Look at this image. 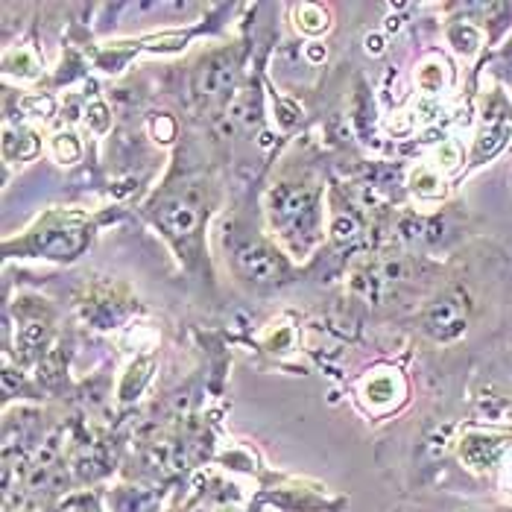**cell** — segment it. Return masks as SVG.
Listing matches in <instances>:
<instances>
[{"instance_id":"cell-23","label":"cell","mask_w":512,"mask_h":512,"mask_svg":"<svg viewBox=\"0 0 512 512\" xmlns=\"http://www.w3.org/2000/svg\"><path fill=\"white\" fill-rule=\"evenodd\" d=\"M293 343H296V334H293L290 325H281L276 331H270V337H267V346H270L273 352H290Z\"/></svg>"},{"instance_id":"cell-26","label":"cell","mask_w":512,"mask_h":512,"mask_svg":"<svg viewBox=\"0 0 512 512\" xmlns=\"http://www.w3.org/2000/svg\"><path fill=\"white\" fill-rule=\"evenodd\" d=\"M156 135H161V141H170V138H173V120L158 118L156 120Z\"/></svg>"},{"instance_id":"cell-8","label":"cell","mask_w":512,"mask_h":512,"mask_svg":"<svg viewBox=\"0 0 512 512\" xmlns=\"http://www.w3.org/2000/svg\"><path fill=\"white\" fill-rule=\"evenodd\" d=\"M237 267H240L243 276L252 278V281H261V284L281 281L284 273H287L281 255L267 249L264 243H246L243 249H237Z\"/></svg>"},{"instance_id":"cell-25","label":"cell","mask_w":512,"mask_h":512,"mask_svg":"<svg viewBox=\"0 0 512 512\" xmlns=\"http://www.w3.org/2000/svg\"><path fill=\"white\" fill-rule=\"evenodd\" d=\"M62 512H100L97 510V504H94V498H88V495H77V498H71Z\"/></svg>"},{"instance_id":"cell-9","label":"cell","mask_w":512,"mask_h":512,"mask_svg":"<svg viewBox=\"0 0 512 512\" xmlns=\"http://www.w3.org/2000/svg\"><path fill=\"white\" fill-rule=\"evenodd\" d=\"M510 126L507 123H486L477 138H474V150H472V161L474 164H483L489 158H495L510 141Z\"/></svg>"},{"instance_id":"cell-13","label":"cell","mask_w":512,"mask_h":512,"mask_svg":"<svg viewBox=\"0 0 512 512\" xmlns=\"http://www.w3.org/2000/svg\"><path fill=\"white\" fill-rule=\"evenodd\" d=\"M445 39H448V44H451L457 53L474 56V53L480 50V44H483V33H480V27L472 24V21H457V24L448 27Z\"/></svg>"},{"instance_id":"cell-7","label":"cell","mask_w":512,"mask_h":512,"mask_svg":"<svg viewBox=\"0 0 512 512\" xmlns=\"http://www.w3.org/2000/svg\"><path fill=\"white\" fill-rule=\"evenodd\" d=\"M404 390H407L404 378L395 369H387V366L372 369L363 378V384H360V395H363V401L372 410H390V407H395L404 398Z\"/></svg>"},{"instance_id":"cell-21","label":"cell","mask_w":512,"mask_h":512,"mask_svg":"<svg viewBox=\"0 0 512 512\" xmlns=\"http://www.w3.org/2000/svg\"><path fill=\"white\" fill-rule=\"evenodd\" d=\"M21 112L30 118H47V115H53V100L47 94H27L21 100Z\"/></svg>"},{"instance_id":"cell-2","label":"cell","mask_w":512,"mask_h":512,"mask_svg":"<svg viewBox=\"0 0 512 512\" xmlns=\"http://www.w3.org/2000/svg\"><path fill=\"white\" fill-rule=\"evenodd\" d=\"M88 240L82 214H50L39 229L30 235V249L41 252L44 258H59V261H71L82 252Z\"/></svg>"},{"instance_id":"cell-16","label":"cell","mask_w":512,"mask_h":512,"mask_svg":"<svg viewBox=\"0 0 512 512\" xmlns=\"http://www.w3.org/2000/svg\"><path fill=\"white\" fill-rule=\"evenodd\" d=\"M3 150L9 158H33L39 153V138L33 132H9L6 129V141H3Z\"/></svg>"},{"instance_id":"cell-22","label":"cell","mask_w":512,"mask_h":512,"mask_svg":"<svg viewBox=\"0 0 512 512\" xmlns=\"http://www.w3.org/2000/svg\"><path fill=\"white\" fill-rule=\"evenodd\" d=\"M85 123L91 126V132L103 135V132H109V126H112V115H109V109H106L103 103H91L88 112H85Z\"/></svg>"},{"instance_id":"cell-10","label":"cell","mask_w":512,"mask_h":512,"mask_svg":"<svg viewBox=\"0 0 512 512\" xmlns=\"http://www.w3.org/2000/svg\"><path fill=\"white\" fill-rule=\"evenodd\" d=\"M416 82H419V88H422L425 94H442V91L451 85V65H448L442 56L431 53V56L419 65Z\"/></svg>"},{"instance_id":"cell-17","label":"cell","mask_w":512,"mask_h":512,"mask_svg":"<svg viewBox=\"0 0 512 512\" xmlns=\"http://www.w3.org/2000/svg\"><path fill=\"white\" fill-rule=\"evenodd\" d=\"M296 24H299V30H302V33L316 36V33H325V27H328V15H325V9H322V6L305 3V6H299V9H296Z\"/></svg>"},{"instance_id":"cell-1","label":"cell","mask_w":512,"mask_h":512,"mask_svg":"<svg viewBox=\"0 0 512 512\" xmlns=\"http://www.w3.org/2000/svg\"><path fill=\"white\" fill-rule=\"evenodd\" d=\"M270 214L281 235L290 237L296 249H305L316 235L319 211L316 194L305 185H281L270 197Z\"/></svg>"},{"instance_id":"cell-3","label":"cell","mask_w":512,"mask_h":512,"mask_svg":"<svg viewBox=\"0 0 512 512\" xmlns=\"http://www.w3.org/2000/svg\"><path fill=\"white\" fill-rule=\"evenodd\" d=\"M425 331L439 343H454L469 328V299L463 290H445L425 308Z\"/></svg>"},{"instance_id":"cell-18","label":"cell","mask_w":512,"mask_h":512,"mask_svg":"<svg viewBox=\"0 0 512 512\" xmlns=\"http://www.w3.org/2000/svg\"><path fill=\"white\" fill-rule=\"evenodd\" d=\"M50 153L56 161H62V164H74L79 156H82V147H79L77 135H71V132H59V135H53L50 138Z\"/></svg>"},{"instance_id":"cell-20","label":"cell","mask_w":512,"mask_h":512,"mask_svg":"<svg viewBox=\"0 0 512 512\" xmlns=\"http://www.w3.org/2000/svg\"><path fill=\"white\" fill-rule=\"evenodd\" d=\"M436 164L442 167V170H457L460 167V161H463V153H460V147H457V141H451V138H445V141H439L434 150Z\"/></svg>"},{"instance_id":"cell-15","label":"cell","mask_w":512,"mask_h":512,"mask_svg":"<svg viewBox=\"0 0 512 512\" xmlns=\"http://www.w3.org/2000/svg\"><path fill=\"white\" fill-rule=\"evenodd\" d=\"M115 507L118 512H156L158 498L156 492L147 489H123L115 498Z\"/></svg>"},{"instance_id":"cell-29","label":"cell","mask_w":512,"mask_h":512,"mask_svg":"<svg viewBox=\"0 0 512 512\" xmlns=\"http://www.w3.org/2000/svg\"><path fill=\"white\" fill-rule=\"evenodd\" d=\"M501 486H504V492H512V460L504 466V480H501Z\"/></svg>"},{"instance_id":"cell-12","label":"cell","mask_w":512,"mask_h":512,"mask_svg":"<svg viewBox=\"0 0 512 512\" xmlns=\"http://www.w3.org/2000/svg\"><path fill=\"white\" fill-rule=\"evenodd\" d=\"M410 191L419 199H442L445 197V182H442L436 167L422 164L410 173Z\"/></svg>"},{"instance_id":"cell-28","label":"cell","mask_w":512,"mask_h":512,"mask_svg":"<svg viewBox=\"0 0 512 512\" xmlns=\"http://www.w3.org/2000/svg\"><path fill=\"white\" fill-rule=\"evenodd\" d=\"M308 59H311V62H322V59H325V47L311 44V47H308Z\"/></svg>"},{"instance_id":"cell-6","label":"cell","mask_w":512,"mask_h":512,"mask_svg":"<svg viewBox=\"0 0 512 512\" xmlns=\"http://www.w3.org/2000/svg\"><path fill=\"white\" fill-rule=\"evenodd\" d=\"M237 79V62L229 53L208 56L197 71V94L205 100H217L232 91Z\"/></svg>"},{"instance_id":"cell-24","label":"cell","mask_w":512,"mask_h":512,"mask_svg":"<svg viewBox=\"0 0 512 512\" xmlns=\"http://www.w3.org/2000/svg\"><path fill=\"white\" fill-rule=\"evenodd\" d=\"M331 232H334V237H337L340 243H349V240H355L357 237V223L352 217H337Z\"/></svg>"},{"instance_id":"cell-5","label":"cell","mask_w":512,"mask_h":512,"mask_svg":"<svg viewBox=\"0 0 512 512\" xmlns=\"http://www.w3.org/2000/svg\"><path fill=\"white\" fill-rule=\"evenodd\" d=\"M158 223L167 229V235L179 237V240L197 235L199 223H202V205L197 194L185 191V194H173L164 199L158 208Z\"/></svg>"},{"instance_id":"cell-14","label":"cell","mask_w":512,"mask_h":512,"mask_svg":"<svg viewBox=\"0 0 512 512\" xmlns=\"http://www.w3.org/2000/svg\"><path fill=\"white\" fill-rule=\"evenodd\" d=\"M150 369H153V363H150V360H135V363L126 369V375H123V381H120V390H118L123 401L138 398V393L144 390V384L150 381Z\"/></svg>"},{"instance_id":"cell-27","label":"cell","mask_w":512,"mask_h":512,"mask_svg":"<svg viewBox=\"0 0 512 512\" xmlns=\"http://www.w3.org/2000/svg\"><path fill=\"white\" fill-rule=\"evenodd\" d=\"M366 50L369 53H381L384 50V39L381 36H366Z\"/></svg>"},{"instance_id":"cell-4","label":"cell","mask_w":512,"mask_h":512,"mask_svg":"<svg viewBox=\"0 0 512 512\" xmlns=\"http://www.w3.org/2000/svg\"><path fill=\"white\" fill-rule=\"evenodd\" d=\"M510 434H498V431H466L460 439V460L466 463V469L472 472H489L495 466H501L510 457Z\"/></svg>"},{"instance_id":"cell-11","label":"cell","mask_w":512,"mask_h":512,"mask_svg":"<svg viewBox=\"0 0 512 512\" xmlns=\"http://www.w3.org/2000/svg\"><path fill=\"white\" fill-rule=\"evenodd\" d=\"M3 71L9 77L36 79L41 71L36 50H30V47H9L6 56H3Z\"/></svg>"},{"instance_id":"cell-19","label":"cell","mask_w":512,"mask_h":512,"mask_svg":"<svg viewBox=\"0 0 512 512\" xmlns=\"http://www.w3.org/2000/svg\"><path fill=\"white\" fill-rule=\"evenodd\" d=\"M47 337H50V328H47L44 322H27V325L18 331V343H21V349H27V352L41 349V346L47 343Z\"/></svg>"}]
</instances>
